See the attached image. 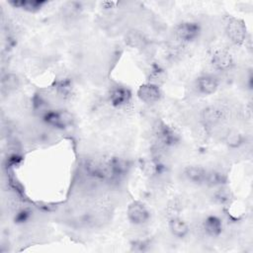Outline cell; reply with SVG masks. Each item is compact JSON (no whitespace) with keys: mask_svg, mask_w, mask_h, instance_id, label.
<instances>
[{"mask_svg":"<svg viewBox=\"0 0 253 253\" xmlns=\"http://www.w3.org/2000/svg\"><path fill=\"white\" fill-rule=\"evenodd\" d=\"M55 89L59 96L66 99L71 96V94L73 92V85L69 79L65 78V79H61L60 81L57 82Z\"/></svg>","mask_w":253,"mask_h":253,"instance_id":"obj_18","label":"cell"},{"mask_svg":"<svg viewBox=\"0 0 253 253\" xmlns=\"http://www.w3.org/2000/svg\"><path fill=\"white\" fill-rule=\"evenodd\" d=\"M225 32L228 39L235 44H241L246 41V27L239 19L230 18L226 23Z\"/></svg>","mask_w":253,"mask_h":253,"instance_id":"obj_5","label":"cell"},{"mask_svg":"<svg viewBox=\"0 0 253 253\" xmlns=\"http://www.w3.org/2000/svg\"><path fill=\"white\" fill-rule=\"evenodd\" d=\"M126 217L134 225H142L150 218V211L141 202L134 201L127 206Z\"/></svg>","mask_w":253,"mask_h":253,"instance_id":"obj_4","label":"cell"},{"mask_svg":"<svg viewBox=\"0 0 253 253\" xmlns=\"http://www.w3.org/2000/svg\"><path fill=\"white\" fill-rule=\"evenodd\" d=\"M143 36L137 31H130L126 36V42L131 47H139L143 44Z\"/></svg>","mask_w":253,"mask_h":253,"instance_id":"obj_19","label":"cell"},{"mask_svg":"<svg viewBox=\"0 0 253 253\" xmlns=\"http://www.w3.org/2000/svg\"><path fill=\"white\" fill-rule=\"evenodd\" d=\"M140 169L144 175L149 177H155L163 172L164 165L156 158L144 159L140 162Z\"/></svg>","mask_w":253,"mask_h":253,"instance_id":"obj_14","label":"cell"},{"mask_svg":"<svg viewBox=\"0 0 253 253\" xmlns=\"http://www.w3.org/2000/svg\"><path fill=\"white\" fill-rule=\"evenodd\" d=\"M131 97L132 95L130 90L121 85H117L111 88L108 94V99L110 104L116 109H121L126 107L130 102Z\"/></svg>","mask_w":253,"mask_h":253,"instance_id":"obj_7","label":"cell"},{"mask_svg":"<svg viewBox=\"0 0 253 253\" xmlns=\"http://www.w3.org/2000/svg\"><path fill=\"white\" fill-rule=\"evenodd\" d=\"M219 87V80L211 74H206L198 77L196 80L197 91L205 96L211 95L217 91Z\"/></svg>","mask_w":253,"mask_h":253,"instance_id":"obj_9","label":"cell"},{"mask_svg":"<svg viewBox=\"0 0 253 253\" xmlns=\"http://www.w3.org/2000/svg\"><path fill=\"white\" fill-rule=\"evenodd\" d=\"M209 170L200 165H190L184 169L185 178L195 185H206Z\"/></svg>","mask_w":253,"mask_h":253,"instance_id":"obj_11","label":"cell"},{"mask_svg":"<svg viewBox=\"0 0 253 253\" xmlns=\"http://www.w3.org/2000/svg\"><path fill=\"white\" fill-rule=\"evenodd\" d=\"M156 141L162 147H172L180 142V135L178 131L171 126L160 122L154 129Z\"/></svg>","mask_w":253,"mask_h":253,"instance_id":"obj_2","label":"cell"},{"mask_svg":"<svg viewBox=\"0 0 253 253\" xmlns=\"http://www.w3.org/2000/svg\"><path fill=\"white\" fill-rule=\"evenodd\" d=\"M227 181L226 175L219 171V170H209L208 178H207V185L212 187H219L223 186Z\"/></svg>","mask_w":253,"mask_h":253,"instance_id":"obj_17","label":"cell"},{"mask_svg":"<svg viewBox=\"0 0 253 253\" xmlns=\"http://www.w3.org/2000/svg\"><path fill=\"white\" fill-rule=\"evenodd\" d=\"M42 121L49 126L63 129L69 126L73 121L70 113L64 110H44L42 114Z\"/></svg>","mask_w":253,"mask_h":253,"instance_id":"obj_1","label":"cell"},{"mask_svg":"<svg viewBox=\"0 0 253 253\" xmlns=\"http://www.w3.org/2000/svg\"><path fill=\"white\" fill-rule=\"evenodd\" d=\"M223 119V111L216 106H208L201 112V122L205 126H214Z\"/></svg>","mask_w":253,"mask_h":253,"instance_id":"obj_10","label":"cell"},{"mask_svg":"<svg viewBox=\"0 0 253 253\" xmlns=\"http://www.w3.org/2000/svg\"><path fill=\"white\" fill-rule=\"evenodd\" d=\"M214 200L218 204H227L230 200V193L227 189H225L223 186H219V189L214 194Z\"/></svg>","mask_w":253,"mask_h":253,"instance_id":"obj_21","label":"cell"},{"mask_svg":"<svg viewBox=\"0 0 253 253\" xmlns=\"http://www.w3.org/2000/svg\"><path fill=\"white\" fill-rule=\"evenodd\" d=\"M1 85H2V90L3 91L4 90L12 91V90H15L18 87L19 79L14 74H6L2 77Z\"/></svg>","mask_w":253,"mask_h":253,"instance_id":"obj_20","label":"cell"},{"mask_svg":"<svg viewBox=\"0 0 253 253\" xmlns=\"http://www.w3.org/2000/svg\"><path fill=\"white\" fill-rule=\"evenodd\" d=\"M224 141L229 148L236 149V148H240L245 143L246 138L241 132L237 130H230L225 135Z\"/></svg>","mask_w":253,"mask_h":253,"instance_id":"obj_16","label":"cell"},{"mask_svg":"<svg viewBox=\"0 0 253 253\" xmlns=\"http://www.w3.org/2000/svg\"><path fill=\"white\" fill-rule=\"evenodd\" d=\"M138 99L145 104H155L162 98V91L158 84L146 82L141 84L137 89Z\"/></svg>","mask_w":253,"mask_h":253,"instance_id":"obj_6","label":"cell"},{"mask_svg":"<svg viewBox=\"0 0 253 253\" xmlns=\"http://www.w3.org/2000/svg\"><path fill=\"white\" fill-rule=\"evenodd\" d=\"M201 31L202 30L199 23L194 21H185L176 26L174 33L179 42L189 43L196 41L200 37Z\"/></svg>","mask_w":253,"mask_h":253,"instance_id":"obj_3","label":"cell"},{"mask_svg":"<svg viewBox=\"0 0 253 253\" xmlns=\"http://www.w3.org/2000/svg\"><path fill=\"white\" fill-rule=\"evenodd\" d=\"M202 227L204 232L211 237H218L223 229V223L222 220L214 214H211L208 215L203 223H202Z\"/></svg>","mask_w":253,"mask_h":253,"instance_id":"obj_12","label":"cell"},{"mask_svg":"<svg viewBox=\"0 0 253 253\" xmlns=\"http://www.w3.org/2000/svg\"><path fill=\"white\" fill-rule=\"evenodd\" d=\"M10 4L15 7L22 9L27 12H37L41 10L45 4L46 1L42 0H19V1H12Z\"/></svg>","mask_w":253,"mask_h":253,"instance_id":"obj_15","label":"cell"},{"mask_svg":"<svg viewBox=\"0 0 253 253\" xmlns=\"http://www.w3.org/2000/svg\"><path fill=\"white\" fill-rule=\"evenodd\" d=\"M211 63L214 69L220 72H226L233 67L234 60L232 55L228 51L224 49H219L214 51L211 55Z\"/></svg>","mask_w":253,"mask_h":253,"instance_id":"obj_8","label":"cell"},{"mask_svg":"<svg viewBox=\"0 0 253 253\" xmlns=\"http://www.w3.org/2000/svg\"><path fill=\"white\" fill-rule=\"evenodd\" d=\"M32 216V211L25 208V209H21L17 211V213L14 216V220L16 223H25L27 222Z\"/></svg>","mask_w":253,"mask_h":253,"instance_id":"obj_22","label":"cell"},{"mask_svg":"<svg viewBox=\"0 0 253 253\" xmlns=\"http://www.w3.org/2000/svg\"><path fill=\"white\" fill-rule=\"evenodd\" d=\"M168 227L172 235L177 238H185L190 230L187 221L180 216L171 217L168 221Z\"/></svg>","mask_w":253,"mask_h":253,"instance_id":"obj_13","label":"cell"}]
</instances>
